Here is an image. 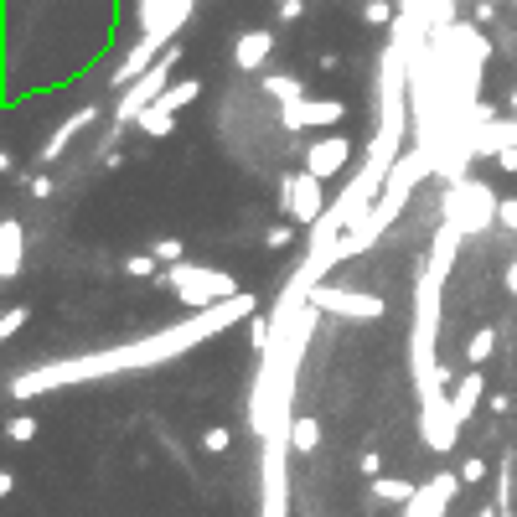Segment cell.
Wrapping results in <instances>:
<instances>
[{
	"label": "cell",
	"instance_id": "cell-12",
	"mask_svg": "<svg viewBox=\"0 0 517 517\" xmlns=\"http://www.w3.org/2000/svg\"><path fill=\"white\" fill-rule=\"evenodd\" d=\"M197 99H202V83H197V78H181V83H171V88H166V94H161L156 104H166V109L176 114V109H187V104H197Z\"/></svg>",
	"mask_w": 517,
	"mask_h": 517
},
{
	"label": "cell",
	"instance_id": "cell-27",
	"mask_svg": "<svg viewBox=\"0 0 517 517\" xmlns=\"http://www.w3.org/2000/svg\"><path fill=\"white\" fill-rule=\"evenodd\" d=\"M502 285H507V290H512V295H517V259H512V264H507V269H502Z\"/></svg>",
	"mask_w": 517,
	"mask_h": 517
},
{
	"label": "cell",
	"instance_id": "cell-21",
	"mask_svg": "<svg viewBox=\"0 0 517 517\" xmlns=\"http://www.w3.org/2000/svg\"><path fill=\"white\" fill-rule=\"evenodd\" d=\"M181 254H187V243H181V238H161L156 243V259H166V264H181Z\"/></svg>",
	"mask_w": 517,
	"mask_h": 517
},
{
	"label": "cell",
	"instance_id": "cell-1",
	"mask_svg": "<svg viewBox=\"0 0 517 517\" xmlns=\"http://www.w3.org/2000/svg\"><path fill=\"white\" fill-rule=\"evenodd\" d=\"M171 285H176V295L187 300L192 311H207V306H218V300L238 295V285L223 275V269H202V264H176Z\"/></svg>",
	"mask_w": 517,
	"mask_h": 517
},
{
	"label": "cell",
	"instance_id": "cell-23",
	"mask_svg": "<svg viewBox=\"0 0 517 517\" xmlns=\"http://www.w3.org/2000/svg\"><path fill=\"white\" fill-rule=\"evenodd\" d=\"M362 16H368L373 26H383V21L393 16V6H388V0H368V11H362Z\"/></svg>",
	"mask_w": 517,
	"mask_h": 517
},
{
	"label": "cell",
	"instance_id": "cell-6",
	"mask_svg": "<svg viewBox=\"0 0 517 517\" xmlns=\"http://www.w3.org/2000/svg\"><path fill=\"white\" fill-rule=\"evenodd\" d=\"M316 306H331L342 316H362V321H378L383 316V300L378 295H337V290H311Z\"/></svg>",
	"mask_w": 517,
	"mask_h": 517
},
{
	"label": "cell",
	"instance_id": "cell-18",
	"mask_svg": "<svg viewBox=\"0 0 517 517\" xmlns=\"http://www.w3.org/2000/svg\"><path fill=\"white\" fill-rule=\"evenodd\" d=\"M125 275L130 280H150V275H156V254H130L125 259Z\"/></svg>",
	"mask_w": 517,
	"mask_h": 517
},
{
	"label": "cell",
	"instance_id": "cell-9",
	"mask_svg": "<svg viewBox=\"0 0 517 517\" xmlns=\"http://www.w3.org/2000/svg\"><path fill=\"white\" fill-rule=\"evenodd\" d=\"M94 114H99V109H78V114L68 119V125H57V130H52V140L42 145V166L63 156V145H68V140H78V135H83V125H88V119H94Z\"/></svg>",
	"mask_w": 517,
	"mask_h": 517
},
{
	"label": "cell",
	"instance_id": "cell-16",
	"mask_svg": "<svg viewBox=\"0 0 517 517\" xmlns=\"http://www.w3.org/2000/svg\"><path fill=\"white\" fill-rule=\"evenodd\" d=\"M32 435H37V419H32V414H11V419H6V440L26 445Z\"/></svg>",
	"mask_w": 517,
	"mask_h": 517
},
{
	"label": "cell",
	"instance_id": "cell-30",
	"mask_svg": "<svg viewBox=\"0 0 517 517\" xmlns=\"http://www.w3.org/2000/svg\"><path fill=\"white\" fill-rule=\"evenodd\" d=\"M502 517H517V512H502Z\"/></svg>",
	"mask_w": 517,
	"mask_h": 517
},
{
	"label": "cell",
	"instance_id": "cell-2",
	"mask_svg": "<svg viewBox=\"0 0 517 517\" xmlns=\"http://www.w3.org/2000/svg\"><path fill=\"white\" fill-rule=\"evenodd\" d=\"M176 57H181V52H166L161 63L145 73V78H135V83L125 88V99H119V109H114V119H119V125H125V119H140L150 104H156V99L166 94V78H171V68H176Z\"/></svg>",
	"mask_w": 517,
	"mask_h": 517
},
{
	"label": "cell",
	"instance_id": "cell-3",
	"mask_svg": "<svg viewBox=\"0 0 517 517\" xmlns=\"http://www.w3.org/2000/svg\"><path fill=\"white\" fill-rule=\"evenodd\" d=\"M280 207L290 212L295 223H316L326 212V197H321V176L316 171H290L280 181Z\"/></svg>",
	"mask_w": 517,
	"mask_h": 517
},
{
	"label": "cell",
	"instance_id": "cell-17",
	"mask_svg": "<svg viewBox=\"0 0 517 517\" xmlns=\"http://www.w3.org/2000/svg\"><path fill=\"white\" fill-rule=\"evenodd\" d=\"M228 445H233V430H228V424H212V430L202 435V450H207V455H223Z\"/></svg>",
	"mask_w": 517,
	"mask_h": 517
},
{
	"label": "cell",
	"instance_id": "cell-25",
	"mask_svg": "<svg viewBox=\"0 0 517 517\" xmlns=\"http://www.w3.org/2000/svg\"><path fill=\"white\" fill-rule=\"evenodd\" d=\"M21 326H26V306H21V311H6V337H16Z\"/></svg>",
	"mask_w": 517,
	"mask_h": 517
},
{
	"label": "cell",
	"instance_id": "cell-20",
	"mask_svg": "<svg viewBox=\"0 0 517 517\" xmlns=\"http://www.w3.org/2000/svg\"><path fill=\"white\" fill-rule=\"evenodd\" d=\"M461 481H466V486H481V481H486V461H481V455H466V461H461Z\"/></svg>",
	"mask_w": 517,
	"mask_h": 517
},
{
	"label": "cell",
	"instance_id": "cell-22",
	"mask_svg": "<svg viewBox=\"0 0 517 517\" xmlns=\"http://www.w3.org/2000/svg\"><path fill=\"white\" fill-rule=\"evenodd\" d=\"M357 471H362V476L373 481V476L383 471V455H378V450H362V455H357Z\"/></svg>",
	"mask_w": 517,
	"mask_h": 517
},
{
	"label": "cell",
	"instance_id": "cell-28",
	"mask_svg": "<svg viewBox=\"0 0 517 517\" xmlns=\"http://www.w3.org/2000/svg\"><path fill=\"white\" fill-rule=\"evenodd\" d=\"M280 16H285V21H295V16H300V0H280Z\"/></svg>",
	"mask_w": 517,
	"mask_h": 517
},
{
	"label": "cell",
	"instance_id": "cell-7",
	"mask_svg": "<svg viewBox=\"0 0 517 517\" xmlns=\"http://www.w3.org/2000/svg\"><path fill=\"white\" fill-rule=\"evenodd\" d=\"M269 57H275V37H269V32H243V37L233 42V68H243V73L264 68Z\"/></svg>",
	"mask_w": 517,
	"mask_h": 517
},
{
	"label": "cell",
	"instance_id": "cell-29",
	"mask_svg": "<svg viewBox=\"0 0 517 517\" xmlns=\"http://www.w3.org/2000/svg\"><path fill=\"white\" fill-rule=\"evenodd\" d=\"M476 517H502V502H492V507H481Z\"/></svg>",
	"mask_w": 517,
	"mask_h": 517
},
{
	"label": "cell",
	"instance_id": "cell-10",
	"mask_svg": "<svg viewBox=\"0 0 517 517\" xmlns=\"http://www.w3.org/2000/svg\"><path fill=\"white\" fill-rule=\"evenodd\" d=\"M368 492H373L378 502H393V507H409V502H414V492H419V486H414V481H404V476H373V481H368Z\"/></svg>",
	"mask_w": 517,
	"mask_h": 517
},
{
	"label": "cell",
	"instance_id": "cell-24",
	"mask_svg": "<svg viewBox=\"0 0 517 517\" xmlns=\"http://www.w3.org/2000/svg\"><path fill=\"white\" fill-rule=\"evenodd\" d=\"M290 238H295V228H269V233H264V249H285Z\"/></svg>",
	"mask_w": 517,
	"mask_h": 517
},
{
	"label": "cell",
	"instance_id": "cell-15",
	"mask_svg": "<svg viewBox=\"0 0 517 517\" xmlns=\"http://www.w3.org/2000/svg\"><path fill=\"white\" fill-rule=\"evenodd\" d=\"M264 94H275V99L295 104V99H300V78H290V73H275V78H264Z\"/></svg>",
	"mask_w": 517,
	"mask_h": 517
},
{
	"label": "cell",
	"instance_id": "cell-8",
	"mask_svg": "<svg viewBox=\"0 0 517 517\" xmlns=\"http://www.w3.org/2000/svg\"><path fill=\"white\" fill-rule=\"evenodd\" d=\"M481 393H486V378H481V368L461 373V383H455V393H450V409H455V419H461V424H466V419L476 414Z\"/></svg>",
	"mask_w": 517,
	"mask_h": 517
},
{
	"label": "cell",
	"instance_id": "cell-14",
	"mask_svg": "<svg viewBox=\"0 0 517 517\" xmlns=\"http://www.w3.org/2000/svg\"><path fill=\"white\" fill-rule=\"evenodd\" d=\"M492 347H497V331H476V337L466 342V362H471V368H481V362L492 357Z\"/></svg>",
	"mask_w": 517,
	"mask_h": 517
},
{
	"label": "cell",
	"instance_id": "cell-19",
	"mask_svg": "<svg viewBox=\"0 0 517 517\" xmlns=\"http://www.w3.org/2000/svg\"><path fill=\"white\" fill-rule=\"evenodd\" d=\"M16 259H21V243H16V223L6 218V269H0L6 280H16Z\"/></svg>",
	"mask_w": 517,
	"mask_h": 517
},
{
	"label": "cell",
	"instance_id": "cell-26",
	"mask_svg": "<svg viewBox=\"0 0 517 517\" xmlns=\"http://www.w3.org/2000/svg\"><path fill=\"white\" fill-rule=\"evenodd\" d=\"M497 166H502V171H512V176H517V150H497Z\"/></svg>",
	"mask_w": 517,
	"mask_h": 517
},
{
	"label": "cell",
	"instance_id": "cell-11",
	"mask_svg": "<svg viewBox=\"0 0 517 517\" xmlns=\"http://www.w3.org/2000/svg\"><path fill=\"white\" fill-rule=\"evenodd\" d=\"M316 445H321L316 414H290V450H295V455H311Z\"/></svg>",
	"mask_w": 517,
	"mask_h": 517
},
{
	"label": "cell",
	"instance_id": "cell-13",
	"mask_svg": "<svg viewBox=\"0 0 517 517\" xmlns=\"http://www.w3.org/2000/svg\"><path fill=\"white\" fill-rule=\"evenodd\" d=\"M140 130L156 135V140H166V135L176 130V125H171V109H166V104H150V109L140 114Z\"/></svg>",
	"mask_w": 517,
	"mask_h": 517
},
{
	"label": "cell",
	"instance_id": "cell-5",
	"mask_svg": "<svg viewBox=\"0 0 517 517\" xmlns=\"http://www.w3.org/2000/svg\"><path fill=\"white\" fill-rule=\"evenodd\" d=\"M347 161H352V140L347 135H326V140H316L306 150V171H316V176H337Z\"/></svg>",
	"mask_w": 517,
	"mask_h": 517
},
{
	"label": "cell",
	"instance_id": "cell-4",
	"mask_svg": "<svg viewBox=\"0 0 517 517\" xmlns=\"http://www.w3.org/2000/svg\"><path fill=\"white\" fill-rule=\"evenodd\" d=\"M347 104L342 99H295L285 109V130H311V125H342Z\"/></svg>",
	"mask_w": 517,
	"mask_h": 517
}]
</instances>
